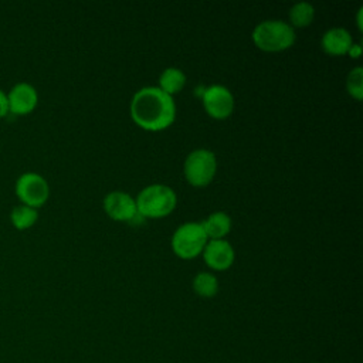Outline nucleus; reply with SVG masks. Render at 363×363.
<instances>
[{"mask_svg": "<svg viewBox=\"0 0 363 363\" xmlns=\"http://www.w3.org/2000/svg\"><path fill=\"white\" fill-rule=\"evenodd\" d=\"M130 116L145 130L159 132L169 128L176 119L173 96L157 86H143L130 101Z\"/></svg>", "mask_w": 363, "mask_h": 363, "instance_id": "1", "label": "nucleus"}, {"mask_svg": "<svg viewBox=\"0 0 363 363\" xmlns=\"http://www.w3.org/2000/svg\"><path fill=\"white\" fill-rule=\"evenodd\" d=\"M135 201L136 210L143 218H162L174 210L177 196L172 187L156 183L140 190Z\"/></svg>", "mask_w": 363, "mask_h": 363, "instance_id": "2", "label": "nucleus"}, {"mask_svg": "<svg viewBox=\"0 0 363 363\" xmlns=\"http://www.w3.org/2000/svg\"><path fill=\"white\" fill-rule=\"evenodd\" d=\"M254 44L267 52H277L289 48L295 41V31L282 20H265L252 30Z\"/></svg>", "mask_w": 363, "mask_h": 363, "instance_id": "3", "label": "nucleus"}, {"mask_svg": "<svg viewBox=\"0 0 363 363\" xmlns=\"http://www.w3.org/2000/svg\"><path fill=\"white\" fill-rule=\"evenodd\" d=\"M208 238L201 223L189 221L180 224L172 235V250L183 259H190L203 252Z\"/></svg>", "mask_w": 363, "mask_h": 363, "instance_id": "4", "label": "nucleus"}, {"mask_svg": "<svg viewBox=\"0 0 363 363\" xmlns=\"http://www.w3.org/2000/svg\"><path fill=\"white\" fill-rule=\"evenodd\" d=\"M186 180L194 187L207 186L216 176L217 159L216 155L204 147L190 152L183 166Z\"/></svg>", "mask_w": 363, "mask_h": 363, "instance_id": "5", "label": "nucleus"}, {"mask_svg": "<svg viewBox=\"0 0 363 363\" xmlns=\"http://www.w3.org/2000/svg\"><path fill=\"white\" fill-rule=\"evenodd\" d=\"M14 191L23 204L38 208L50 197V184L44 176L28 170L17 177Z\"/></svg>", "mask_w": 363, "mask_h": 363, "instance_id": "6", "label": "nucleus"}, {"mask_svg": "<svg viewBox=\"0 0 363 363\" xmlns=\"http://www.w3.org/2000/svg\"><path fill=\"white\" fill-rule=\"evenodd\" d=\"M206 112L214 119H225L233 113L234 96L224 85H210L201 94Z\"/></svg>", "mask_w": 363, "mask_h": 363, "instance_id": "7", "label": "nucleus"}, {"mask_svg": "<svg viewBox=\"0 0 363 363\" xmlns=\"http://www.w3.org/2000/svg\"><path fill=\"white\" fill-rule=\"evenodd\" d=\"M7 99L10 112L16 115H27L37 106L38 92L33 84L20 81L9 89Z\"/></svg>", "mask_w": 363, "mask_h": 363, "instance_id": "8", "label": "nucleus"}, {"mask_svg": "<svg viewBox=\"0 0 363 363\" xmlns=\"http://www.w3.org/2000/svg\"><path fill=\"white\" fill-rule=\"evenodd\" d=\"M104 208L115 221H132L138 216L135 199L125 191H111L104 199Z\"/></svg>", "mask_w": 363, "mask_h": 363, "instance_id": "9", "label": "nucleus"}, {"mask_svg": "<svg viewBox=\"0 0 363 363\" xmlns=\"http://www.w3.org/2000/svg\"><path fill=\"white\" fill-rule=\"evenodd\" d=\"M201 254L206 264L216 271L228 269L235 258L233 245L225 240H208Z\"/></svg>", "mask_w": 363, "mask_h": 363, "instance_id": "10", "label": "nucleus"}, {"mask_svg": "<svg viewBox=\"0 0 363 363\" xmlns=\"http://www.w3.org/2000/svg\"><path fill=\"white\" fill-rule=\"evenodd\" d=\"M322 48L330 55H345L349 52L353 40L350 33L343 27H333L325 31L320 40Z\"/></svg>", "mask_w": 363, "mask_h": 363, "instance_id": "11", "label": "nucleus"}, {"mask_svg": "<svg viewBox=\"0 0 363 363\" xmlns=\"http://www.w3.org/2000/svg\"><path fill=\"white\" fill-rule=\"evenodd\" d=\"M201 225L208 240H223L231 230V218L224 211H214L201 221Z\"/></svg>", "mask_w": 363, "mask_h": 363, "instance_id": "12", "label": "nucleus"}, {"mask_svg": "<svg viewBox=\"0 0 363 363\" xmlns=\"http://www.w3.org/2000/svg\"><path fill=\"white\" fill-rule=\"evenodd\" d=\"M186 85V75L182 69L176 67H169L162 71L159 77V86L164 94L173 96L180 92Z\"/></svg>", "mask_w": 363, "mask_h": 363, "instance_id": "13", "label": "nucleus"}, {"mask_svg": "<svg viewBox=\"0 0 363 363\" xmlns=\"http://www.w3.org/2000/svg\"><path fill=\"white\" fill-rule=\"evenodd\" d=\"M38 220V208L27 204H16L10 211V221L17 230H27L33 227Z\"/></svg>", "mask_w": 363, "mask_h": 363, "instance_id": "14", "label": "nucleus"}, {"mask_svg": "<svg viewBox=\"0 0 363 363\" xmlns=\"http://www.w3.org/2000/svg\"><path fill=\"white\" fill-rule=\"evenodd\" d=\"M193 291L200 298H213L218 292V279L214 274L200 271L193 278Z\"/></svg>", "mask_w": 363, "mask_h": 363, "instance_id": "15", "label": "nucleus"}, {"mask_svg": "<svg viewBox=\"0 0 363 363\" xmlns=\"http://www.w3.org/2000/svg\"><path fill=\"white\" fill-rule=\"evenodd\" d=\"M315 17V9L308 1L295 3L289 9V21L291 27H306L312 23Z\"/></svg>", "mask_w": 363, "mask_h": 363, "instance_id": "16", "label": "nucleus"}, {"mask_svg": "<svg viewBox=\"0 0 363 363\" xmlns=\"http://www.w3.org/2000/svg\"><path fill=\"white\" fill-rule=\"evenodd\" d=\"M346 88L350 96L360 101L363 96V69L362 67H354L346 79Z\"/></svg>", "mask_w": 363, "mask_h": 363, "instance_id": "17", "label": "nucleus"}, {"mask_svg": "<svg viewBox=\"0 0 363 363\" xmlns=\"http://www.w3.org/2000/svg\"><path fill=\"white\" fill-rule=\"evenodd\" d=\"M10 112L9 109V99H7V92L0 88V118L6 116Z\"/></svg>", "mask_w": 363, "mask_h": 363, "instance_id": "18", "label": "nucleus"}, {"mask_svg": "<svg viewBox=\"0 0 363 363\" xmlns=\"http://www.w3.org/2000/svg\"><path fill=\"white\" fill-rule=\"evenodd\" d=\"M360 51H362V48H360V45L359 44H352V47H350V50H349V55L350 57H353V58H357L359 55H360Z\"/></svg>", "mask_w": 363, "mask_h": 363, "instance_id": "19", "label": "nucleus"}]
</instances>
